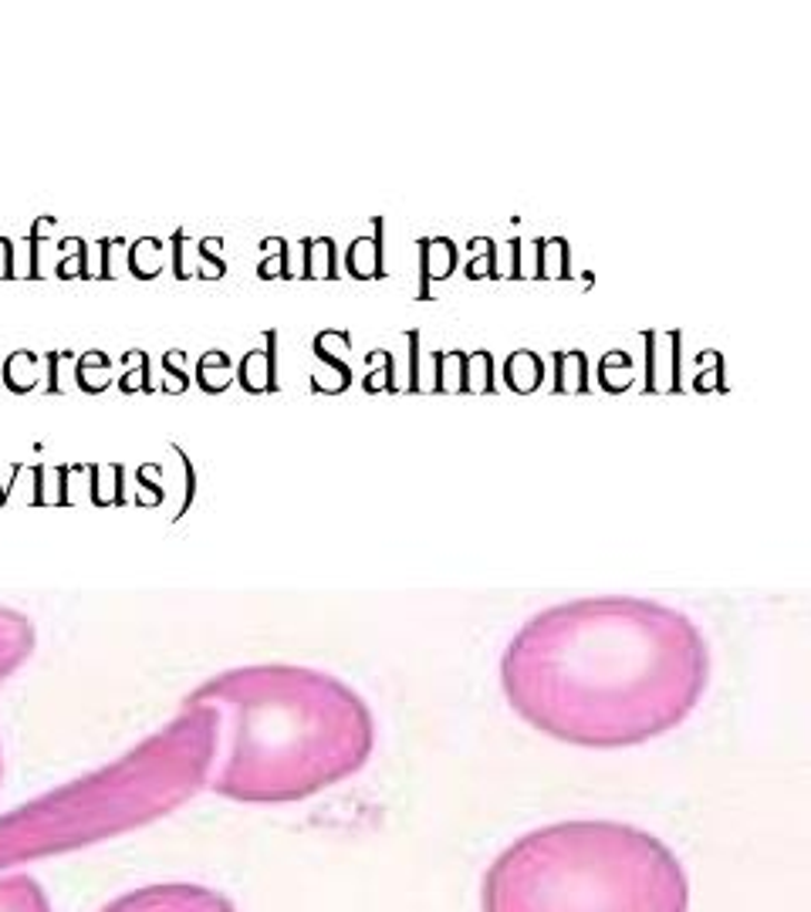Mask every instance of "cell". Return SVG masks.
I'll list each match as a JSON object with an SVG mask.
<instances>
[{"label": "cell", "instance_id": "5b68a950", "mask_svg": "<svg viewBox=\"0 0 811 912\" xmlns=\"http://www.w3.org/2000/svg\"><path fill=\"white\" fill-rule=\"evenodd\" d=\"M98 912H237L234 902L207 885L196 882H156L133 889Z\"/></svg>", "mask_w": 811, "mask_h": 912}, {"label": "cell", "instance_id": "52a82bcc", "mask_svg": "<svg viewBox=\"0 0 811 912\" xmlns=\"http://www.w3.org/2000/svg\"><path fill=\"white\" fill-rule=\"evenodd\" d=\"M0 912H51V899L28 872H0Z\"/></svg>", "mask_w": 811, "mask_h": 912}, {"label": "cell", "instance_id": "ba28073f", "mask_svg": "<svg viewBox=\"0 0 811 912\" xmlns=\"http://www.w3.org/2000/svg\"><path fill=\"white\" fill-rule=\"evenodd\" d=\"M0 771H4V764H0Z\"/></svg>", "mask_w": 811, "mask_h": 912}, {"label": "cell", "instance_id": "3957f363", "mask_svg": "<svg viewBox=\"0 0 811 912\" xmlns=\"http://www.w3.org/2000/svg\"><path fill=\"white\" fill-rule=\"evenodd\" d=\"M214 754V709L186 699L176 720L119 761L0 815V872L153 825L207 784Z\"/></svg>", "mask_w": 811, "mask_h": 912}, {"label": "cell", "instance_id": "7a4b0ae2", "mask_svg": "<svg viewBox=\"0 0 811 912\" xmlns=\"http://www.w3.org/2000/svg\"><path fill=\"white\" fill-rule=\"evenodd\" d=\"M189 703L217 717L207 784L244 804H291L359 774L375 717L342 679L309 666H241L196 686Z\"/></svg>", "mask_w": 811, "mask_h": 912}, {"label": "cell", "instance_id": "6da1fadb", "mask_svg": "<svg viewBox=\"0 0 811 912\" xmlns=\"http://www.w3.org/2000/svg\"><path fill=\"white\" fill-rule=\"evenodd\" d=\"M710 649L680 608L598 595L551 605L500 659V686L535 730L588 751L636 747L680 727L703 699Z\"/></svg>", "mask_w": 811, "mask_h": 912}, {"label": "cell", "instance_id": "277c9868", "mask_svg": "<svg viewBox=\"0 0 811 912\" xmlns=\"http://www.w3.org/2000/svg\"><path fill=\"white\" fill-rule=\"evenodd\" d=\"M480 909L690 912V879L673 849L636 825L558 822L521 835L490 862Z\"/></svg>", "mask_w": 811, "mask_h": 912}, {"label": "cell", "instance_id": "8992f818", "mask_svg": "<svg viewBox=\"0 0 811 912\" xmlns=\"http://www.w3.org/2000/svg\"><path fill=\"white\" fill-rule=\"evenodd\" d=\"M35 649V629L21 612L0 608V683H4Z\"/></svg>", "mask_w": 811, "mask_h": 912}]
</instances>
